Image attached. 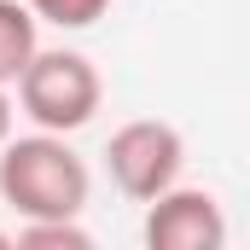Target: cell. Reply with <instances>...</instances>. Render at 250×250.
Returning a JSON list of instances; mask_svg holds the SVG:
<instances>
[{"instance_id": "6da1fadb", "label": "cell", "mask_w": 250, "mask_h": 250, "mask_svg": "<svg viewBox=\"0 0 250 250\" xmlns=\"http://www.w3.org/2000/svg\"><path fill=\"white\" fill-rule=\"evenodd\" d=\"M87 163L70 151L64 134H23V140H0V198L23 215V221H41V215H82L87 209Z\"/></svg>"}, {"instance_id": "7a4b0ae2", "label": "cell", "mask_w": 250, "mask_h": 250, "mask_svg": "<svg viewBox=\"0 0 250 250\" xmlns=\"http://www.w3.org/2000/svg\"><path fill=\"white\" fill-rule=\"evenodd\" d=\"M18 87V105L23 117L47 134H76L99 117V99H105V82L87 53H70V47H35V59L23 64V76L12 82Z\"/></svg>"}, {"instance_id": "3957f363", "label": "cell", "mask_w": 250, "mask_h": 250, "mask_svg": "<svg viewBox=\"0 0 250 250\" xmlns=\"http://www.w3.org/2000/svg\"><path fill=\"white\" fill-rule=\"evenodd\" d=\"M181 163H187V140L175 123H157V117H134L111 134L105 146V169L123 198L134 204H151L163 187L181 181Z\"/></svg>"}, {"instance_id": "277c9868", "label": "cell", "mask_w": 250, "mask_h": 250, "mask_svg": "<svg viewBox=\"0 0 250 250\" xmlns=\"http://www.w3.org/2000/svg\"><path fill=\"white\" fill-rule=\"evenodd\" d=\"M146 245L151 250H221L227 245V215L215 192L204 187H163L146 204Z\"/></svg>"}, {"instance_id": "5b68a950", "label": "cell", "mask_w": 250, "mask_h": 250, "mask_svg": "<svg viewBox=\"0 0 250 250\" xmlns=\"http://www.w3.org/2000/svg\"><path fill=\"white\" fill-rule=\"evenodd\" d=\"M41 35H35V12L23 0H0V87H12L23 76V64L35 59Z\"/></svg>"}, {"instance_id": "8992f818", "label": "cell", "mask_w": 250, "mask_h": 250, "mask_svg": "<svg viewBox=\"0 0 250 250\" xmlns=\"http://www.w3.org/2000/svg\"><path fill=\"white\" fill-rule=\"evenodd\" d=\"M93 233L76 221V215H41V221H23L12 250H87Z\"/></svg>"}, {"instance_id": "52a82bcc", "label": "cell", "mask_w": 250, "mask_h": 250, "mask_svg": "<svg viewBox=\"0 0 250 250\" xmlns=\"http://www.w3.org/2000/svg\"><path fill=\"white\" fill-rule=\"evenodd\" d=\"M35 12V23H59V29H87L111 12V0H23Z\"/></svg>"}, {"instance_id": "ba28073f", "label": "cell", "mask_w": 250, "mask_h": 250, "mask_svg": "<svg viewBox=\"0 0 250 250\" xmlns=\"http://www.w3.org/2000/svg\"><path fill=\"white\" fill-rule=\"evenodd\" d=\"M12 134V99H6V87H0V140Z\"/></svg>"}, {"instance_id": "9c48e42d", "label": "cell", "mask_w": 250, "mask_h": 250, "mask_svg": "<svg viewBox=\"0 0 250 250\" xmlns=\"http://www.w3.org/2000/svg\"><path fill=\"white\" fill-rule=\"evenodd\" d=\"M0 250H12V233H6V227H0Z\"/></svg>"}]
</instances>
